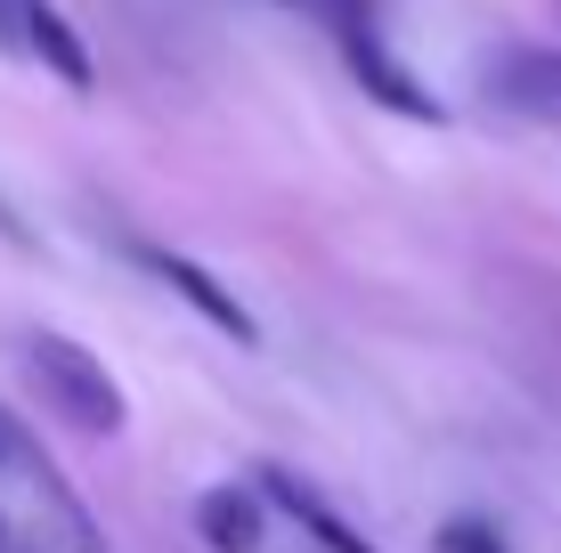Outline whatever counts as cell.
Returning a JSON list of instances; mask_svg holds the SVG:
<instances>
[{
  "instance_id": "1",
  "label": "cell",
  "mask_w": 561,
  "mask_h": 553,
  "mask_svg": "<svg viewBox=\"0 0 561 553\" xmlns=\"http://www.w3.org/2000/svg\"><path fill=\"white\" fill-rule=\"evenodd\" d=\"M16 367H25V383L42 391L49 415H66L73 431H99V440H114V431L130 424V399L123 383L99 367V350H82L73 334L57 326H33L25 342H16Z\"/></svg>"
},
{
  "instance_id": "2",
  "label": "cell",
  "mask_w": 561,
  "mask_h": 553,
  "mask_svg": "<svg viewBox=\"0 0 561 553\" xmlns=\"http://www.w3.org/2000/svg\"><path fill=\"white\" fill-rule=\"evenodd\" d=\"M0 49L25 57V66L57 73L66 90H99V66H90V42L57 0H0Z\"/></svg>"
},
{
  "instance_id": "3",
  "label": "cell",
  "mask_w": 561,
  "mask_h": 553,
  "mask_svg": "<svg viewBox=\"0 0 561 553\" xmlns=\"http://www.w3.org/2000/svg\"><path fill=\"white\" fill-rule=\"evenodd\" d=\"M123 253L139 261V269H147L154 285H163V293H180V301H187V310L204 318L211 334H228V342H237V350H261V326H253V310H244V301L228 293V285L211 277V269H196V261H187V253H171V244H147V237H130Z\"/></svg>"
},
{
  "instance_id": "4",
  "label": "cell",
  "mask_w": 561,
  "mask_h": 553,
  "mask_svg": "<svg viewBox=\"0 0 561 553\" xmlns=\"http://www.w3.org/2000/svg\"><path fill=\"white\" fill-rule=\"evenodd\" d=\"M342 66H351V73H358V90H366V99H375V106H391V114H408V123H448V106H439V99H432V90H423V82H415V73H408V66H399V57H391V49H382V33H375V25H358V33H342Z\"/></svg>"
},
{
  "instance_id": "5",
  "label": "cell",
  "mask_w": 561,
  "mask_h": 553,
  "mask_svg": "<svg viewBox=\"0 0 561 553\" xmlns=\"http://www.w3.org/2000/svg\"><path fill=\"white\" fill-rule=\"evenodd\" d=\"M261 497L277 505L285 521L301 529V538H318L325 553H382V545L366 538L358 521H342V512L325 505V497H318V488H309V481H294V472H285V464H268V472H261Z\"/></svg>"
},
{
  "instance_id": "6",
  "label": "cell",
  "mask_w": 561,
  "mask_h": 553,
  "mask_svg": "<svg viewBox=\"0 0 561 553\" xmlns=\"http://www.w3.org/2000/svg\"><path fill=\"white\" fill-rule=\"evenodd\" d=\"M489 90H496V106L561 130V49H505L489 66Z\"/></svg>"
},
{
  "instance_id": "7",
  "label": "cell",
  "mask_w": 561,
  "mask_h": 553,
  "mask_svg": "<svg viewBox=\"0 0 561 553\" xmlns=\"http://www.w3.org/2000/svg\"><path fill=\"white\" fill-rule=\"evenodd\" d=\"M196 538L211 545V553H261L268 545V497L261 488H204L196 497Z\"/></svg>"
},
{
  "instance_id": "8",
  "label": "cell",
  "mask_w": 561,
  "mask_h": 553,
  "mask_svg": "<svg viewBox=\"0 0 561 553\" xmlns=\"http://www.w3.org/2000/svg\"><path fill=\"white\" fill-rule=\"evenodd\" d=\"M439 553H513V545H505V529H496V521H472V512H463V521L439 529Z\"/></svg>"
},
{
  "instance_id": "9",
  "label": "cell",
  "mask_w": 561,
  "mask_h": 553,
  "mask_svg": "<svg viewBox=\"0 0 561 553\" xmlns=\"http://www.w3.org/2000/svg\"><path fill=\"white\" fill-rule=\"evenodd\" d=\"M294 9L325 16V25H334V42H342V33H358V25H366V0H294Z\"/></svg>"
},
{
  "instance_id": "10",
  "label": "cell",
  "mask_w": 561,
  "mask_h": 553,
  "mask_svg": "<svg viewBox=\"0 0 561 553\" xmlns=\"http://www.w3.org/2000/svg\"><path fill=\"white\" fill-rule=\"evenodd\" d=\"M16 448H25V440H16V424L0 415V456H16Z\"/></svg>"
},
{
  "instance_id": "11",
  "label": "cell",
  "mask_w": 561,
  "mask_h": 553,
  "mask_svg": "<svg viewBox=\"0 0 561 553\" xmlns=\"http://www.w3.org/2000/svg\"><path fill=\"white\" fill-rule=\"evenodd\" d=\"M0 553H9V521H0Z\"/></svg>"
}]
</instances>
